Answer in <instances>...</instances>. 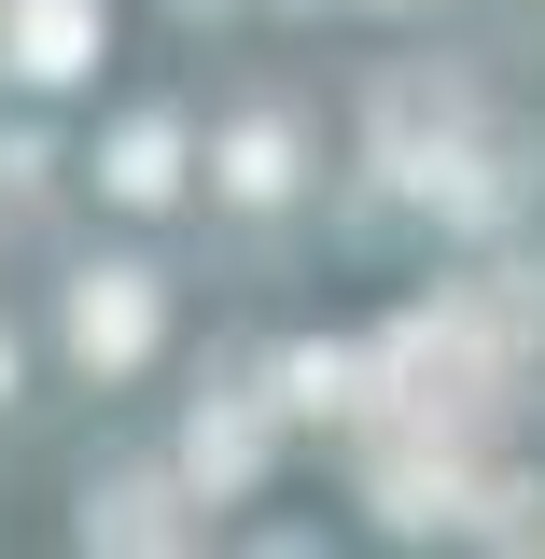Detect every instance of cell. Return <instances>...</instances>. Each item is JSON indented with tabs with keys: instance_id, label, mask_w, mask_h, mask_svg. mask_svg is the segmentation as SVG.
I'll return each instance as SVG.
<instances>
[{
	"instance_id": "cell-1",
	"label": "cell",
	"mask_w": 545,
	"mask_h": 559,
	"mask_svg": "<svg viewBox=\"0 0 545 559\" xmlns=\"http://www.w3.org/2000/svg\"><path fill=\"white\" fill-rule=\"evenodd\" d=\"M84 349H140V294H127V280L84 294Z\"/></svg>"
}]
</instances>
